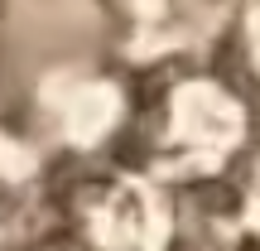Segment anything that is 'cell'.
Listing matches in <instances>:
<instances>
[{
  "mask_svg": "<svg viewBox=\"0 0 260 251\" xmlns=\"http://www.w3.org/2000/svg\"><path fill=\"white\" fill-rule=\"evenodd\" d=\"M53 111H58V121H63L68 140H102V135L116 130L125 102H121V92H116V82L92 77V82H68V92L58 97Z\"/></svg>",
  "mask_w": 260,
  "mask_h": 251,
  "instance_id": "cell-3",
  "label": "cell"
},
{
  "mask_svg": "<svg viewBox=\"0 0 260 251\" xmlns=\"http://www.w3.org/2000/svg\"><path fill=\"white\" fill-rule=\"evenodd\" d=\"M92 242L111 246H159L169 227V198L154 179H106L82 208Z\"/></svg>",
  "mask_w": 260,
  "mask_h": 251,
  "instance_id": "cell-2",
  "label": "cell"
},
{
  "mask_svg": "<svg viewBox=\"0 0 260 251\" xmlns=\"http://www.w3.org/2000/svg\"><path fill=\"white\" fill-rule=\"evenodd\" d=\"M246 116L241 97L217 77H183L159 102V155L174 174L203 179L232 164V155L246 145Z\"/></svg>",
  "mask_w": 260,
  "mask_h": 251,
  "instance_id": "cell-1",
  "label": "cell"
}]
</instances>
